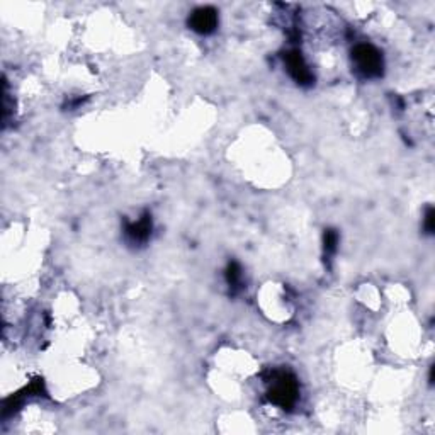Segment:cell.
<instances>
[{
  "mask_svg": "<svg viewBox=\"0 0 435 435\" xmlns=\"http://www.w3.org/2000/svg\"><path fill=\"white\" fill-rule=\"evenodd\" d=\"M298 393H300L298 381L293 374L284 373V370L272 374L267 391L271 403L278 404L282 410H291L298 402Z\"/></svg>",
  "mask_w": 435,
  "mask_h": 435,
  "instance_id": "obj_1",
  "label": "cell"
},
{
  "mask_svg": "<svg viewBox=\"0 0 435 435\" xmlns=\"http://www.w3.org/2000/svg\"><path fill=\"white\" fill-rule=\"evenodd\" d=\"M352 62H354L355 70L366 78H376L383 75V56L377 48H374L369 43L355 44L352 50Z\"/></svg>",
  "mask_w": 435,
  "mask_h": 435,
  "instance_id": "obj_2",
  "label": "cell"
},
{
  "mask_svg": "<svg viewBox=\"0 0 435 435\" xmlns=\"http://www.w3.org/2000/svg\"><path fill=\"white\" fill-rule=\"evenodd\" d=\"M284 63L287 71H289L291 77L298 82L300 85H312L315 77H313L312 70L306 65L305 58H302L301 51L291 50L284 55Z\"/></svg>",
  "mask_w": 435,
  "mask_h": 435,
  "instance_id": "obj_3",
  "label": "cell"
},
{
  "mask_svg": "<svg viewBox=\"0 0 435 435\" xmlns=\"http://www.w3.org/2000/svg\"><path fill=\"white\" fill-rule=\"evenodd\" d=\"M192 31L199 34H211L218 28V12L213 7H199L189 17Z\"/></svg>",
  "mask_w": 435,
  "mask_h": 435,
  "instance_id": "obj_4",
  "label": "cell"
},
{
  "mask_svg": "<svg viewBox=\"0 0 435 435\" xmlns=\"http://www.w3.org/2000/svg\"><path fill=\"white\" fill-rule=\"evenodd\" d=\"M151 234V216L148 213L143 214L138 221L130 223L126 226V237L128 240L133 244H145Z\"/></svg>",
  "mask_w": 435,
  "mask_h": 435,
  "instance_id": "obj_5",
  "label": "cell"
},
{
  "mask_svg": "<svg viewBox=\"0 0 435 435\" xmlns=\"http://www.w3.org/2000/svg\"><path fill=\"white\" fill-rule=\"evenodd\" d=\"M226 281L232 293H238L241 289V268L237 262H230L226 267Z\"/></svg>",
  "mask_w": 435,
  "mask_h": 435,
  "instance_id": "obj_6",
  "label": "cell"
},
{
  "mask_svg": "<svg viewBox=\"0 0 435 435\" xmlns=\"http://www.w3.org/2000/svg\"><path fill=\"white\" fill-rule=\"evenodd\" d=\"M323 244H325V253L327 255H334L336 250V245H339V233L335 230H327L323 237Z\"/></svg>",
  "mask_w": 435,
  "mask_h": 435,
  "instance_id": "obj_7",
  "label": "cell"
},
{
  "mask_svg": "<svg viewBox=\"0 0 435 435\" xmlns=\"http://www.w3.org/2000/svg\"><path fill=\"white\" fill-rule=\"evenodd\" d=\"M423 228H425V232L429 234L434 233L435 230V211L434 207H429L425 213V218H423Z\"/></svg>",
  "mask_w": 435,
  "mask_h": 435,
  "instance_id": "obj_8",
  "label": "cell"
}]
</instances>
